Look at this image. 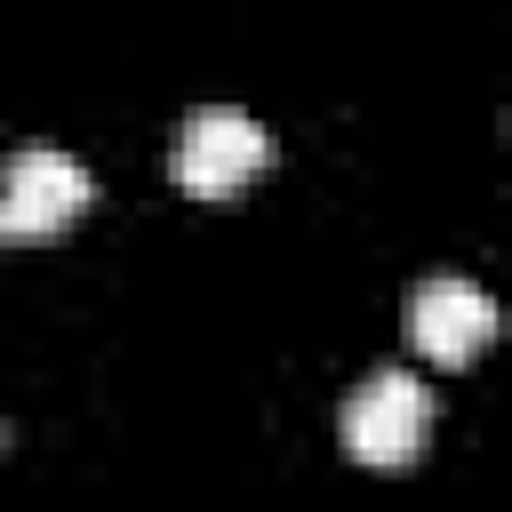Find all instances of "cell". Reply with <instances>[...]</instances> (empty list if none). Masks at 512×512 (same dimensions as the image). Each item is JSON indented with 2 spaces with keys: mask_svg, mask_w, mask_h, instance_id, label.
I'll return each mask as SVG.
<instances>
[{
  "mask_svg": "<svg viewBox=\"0 0 512 512\" xmlns=\"http://www.w3.org/2000/svg\"><path fill=\"white\" fill-rule=\"evenodd\" d=\"M424 432H432V392H424L408 368H376V376H360V392L344 400V456L368 464V472L416 464Z\"/></svg>",
  "mask_w": 512,
  "mask_h": 512,
  "instance_id": "1",
  "label": "cell"
},
{
  "mask_svg": "<svg viewBox=\"0 0 512 512\" xmlns=\"http://www.w3.org/2000/svg\"><path fill=\"white\" fill-rule=\"evenodd\" d=\"M264 168H272V136H264L248 112H232V104L192 112L184 136H176V184H184L192 200H232V192L256 184Z\"/></svg>",
  "mask_w": 512,
  "mask_h": 512,
  "instance_id": "2",
  "label": "cell"
},
{
  "mask_svg": "<svg viewBox=\"0 0 512 512\" xmlns=\"http://www.w3.org/2000/svg\"><path fill=\"white\" fill-rule=\"evenodd\" d=\"M88 168L56 144H24L8 168H0V232L8 240H56L80 208H88Z\"/></svg>",
  "mask_w": 512,
  "mask_h": 512,
  "instance_id": "3",
  "label": "cell"
},
{
  "mask_svg": "<svg viewBox=\"0 0 512 512\" xmlns=\"http://www.w3.org/2000/svg\"><path fill=\"white\" fill-rule=\"evenodd\" d=\"M408 344H416L432 368L480 360V352L496 344V304H488V288H472V280H456V272L424 280V288L408 296Z\"/></svg>",
  "mask_w": 512,
  "mask_h": 512,
  "instance_id": "4",
  "label": "cell"
},
{
  "mask_svg": "<svg viewBox=\"0 0 512 512\" xmlns=\"http://www.w3.org/2000/svg\"><path fill=\"white\" fill-rule=\"evenodd\" d=\"M0 240H8V232H0Z\"/></svg>",
  "mask_w": 512,
  "mask_h": 512,
  "instance_id": "5",
  "label": "cell"
}]
</instances>
